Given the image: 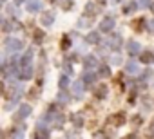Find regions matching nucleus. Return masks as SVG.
I'll list each match as a JSON object with an SVG mask.
<instances>
[{
  "mask_svg": "<svg viewBox=\"0 0 154 139\" xmlns=\"http://www.w3.org/2000/svg\"><path fill=\"white\" fill-rule=\"evenodd\" d=\"M42 121L51 123V126H60V125H62V121H63V114H62V112H58L56 105H51V107H49V110H47V114L44 116V119H42Z\"/></svg>",
  "mask_w": 154,
  "mask_h": 139,
  "instance_id": "1",
  "label": "nucleus"
},
{
  "mask_svg": "<svg viewBox=\"0 0 154 139\" xmlns=\"http://www.w3.org/2000/svg\"><path fill=\"white\" fill-rule=\"evenodd\" d=\"M4 45H6L8 51H13V52H15V51H22L24 42H22V40H17V38H8Z\"/></svg>",
  "mask_w": 154,
  "mask_h": 139,
  "instance_id": "2",
  "label": "nucleus"
},
{
  "mask_svg": "<svg viewBox=\"0 0 154 139\" xmlns=\"http://www.w3.org/2000/svg\"><path fill=\"white\" fill-rule=\"evenodd\" d=\"M82 81H84L85 87H93L96 83V72L94 71H85L84 76H82Z\"/></svg>",
  "mask_w": 154,
  "mask_h": 139,
  "instance_id": "3",
  "label": "nucleus"
},
{
  "mask_svg": "<svg viewBox=\"0 0 154 139\" xmlns=\"http://www.w3.org/2000/svg\"><path fill=\"white\" fill-rule=\"evenodd\" d=\"M29 114H31V105H22V107L18 108V112L15 114V121H22V119H26Z\"/></svg>",
  "mask_w": 154,
  "mask_h": 139,
  "instance_id": "4",
  "label": "nucleus"
},
{
  "mask_svg": "<svg viewBox=\"0 0 154 139\" xmlns=\"http://www.w3.org/2000/svg\"><path fill=\"white\" fill-rule=\"evenodd\" d=\"M109 123H111L112 126H122V125L125 123V114H123V112H118V114H112V116L109 117Z\"/></svg>",
  "mask_w": 154,
  "mask_h": 139,
  "instance_id": "5",
  "label": "nucleus"
},
{
  "mask_svg": "<svg viewBox=\"0 0 154 139\" xmlns=\"http://www.w3.org/2000/svg\"><path fill=\"white\" fill-rule=\"evenodd\" d=\"M84 65H85L87 71H94V69L98 67V58H96V56H93V54H89V56H85Z\"/></svg>",
  "mask_w": 154,
  "mask_h": 139,
  "instance_id": "6",
  "label": "nucleus"
},
{
  "mask_svg": "<svg viewBox=\"0 0 154 139\" xmlns=\"http://www.w3.org/2000/svg\"><path fill=\"white\" fill-rule=\"evenodd\" d=\"M112 27H114V18H112V16H105V18L100 22V29H102L103 33H109Z\"/></svg>",
  "mask_w": 154,
  "mask_h": 139,
  "instance_id": "7",
  "label": "nucleus"
},
{
  "mask_svg": "<svg viewBox=\"0 0 154 139\" xmlns=\"http://www.w3.org/2000/svg\"><path fill=\"white\" fill-rule=\"evenodd\" d=\"M26 7H27L29 13H38L42 9V2H40V0H27Z\"/></svg>",
  "mask_w": 154,
  "mask_h": 139,
  "instance_id": "8",
  "label": "nucleus"
},
{
  "mask_svg": "<svg viewBox=\"0 0 154 139\" xmlns=\"http://www.w3.org/2000/svg\"><path fill=\"white\" fill-rule=\"evenodd\" d=\"M107 92H109V89H107V85H103V83L96 85V89H94V96H96V99H105Z\"/></svg>",
  "mask_w": 154,
  "mask_h": 139,
  "instance_id": "9",
  "label": "nucleus"
},
{
  "mask_svg": "<svg viewBox=\"0 0 154 139\" xmlns=\"http://www.w3.org/2000/svg\"><path fill=\"white\" fill-rule=\"evenodd\" d=\"M53 20H54V15H53V11H45V13H42V16H40V24L42 25H51L53 24Z\"/></svg>",
  "mask_w": 154,
  "mask_h": 139,
  "instance_id": "10",
  "label": "nucleus"
},
{
  "mask_svg": "<svg viewBox=\"0 0 154 139\" xmlns=\"http://www.w3.org/2000/svg\"><path fill=\"white\" fill-rule=\"evenodd\" d=\"M107 43H109L111 49H120L122 47V36L120 34H112V36H109Z\"/></svg>",
  "mask_w": 154,
  "mask_h": 139,
  "instance_id": "11",
  "label": "nucleus"
},
{
  "mask_svg": "<svg viewBox=\"0 0 154 139\" xmlns=\"http://www.w3.org/2000/svg\"><path fill=\"white\" fill-rule=\"evenodd\" d=\"M84 87H85V85H84V81H82V80H80V81H76V83L72 85V96H74L76 99H80V98H82Z\"/></svg>",
  "mask_w": 154,
  "mask_h": 139,
  "instance_id": "12",
  "label": "nucleus"
},
{
  "mask_svg": "<svg viewBox=\"0 0 154 139\" xmlns=\"http://www.w3.org/2000/svg\"><path fill=\"white\" fill-rule=\"evenodd\" d=\"M18 76H20L22 80H31V78H33V67H31V65H24L22 71L18 72Z\"/></svg>",
  "mask_w": 154,
  "mask_h": 139,
  "instance_id": "13",
  "label": "nucleus"
},
{
  "mask_svg": "<svg viewBox=\"0 0 154 139\" xmlns=\"http://www.w3.org/2000/svg\"><path fill=\"white\" fill-rule=\"evenodd\" d=\"M18 29H20V24H18L17 20H8V22L4 24V31H8V33L18 31Z\"/></svg>",
  "mask_w": 154,
  "mask_h": 139,
  "instance_id": "14",
  "label": "nucleus"
},
{
  "mask_svg": "<svg viewBox=\"0 0 154 139\" xmlns=\"http://www.w3.org/2000/svg\"><path fill=\"white\" fill-rule=\"evenodd\" d=\"M127 52L131 56H138L140 54V45L138 42H127Z\"/></svg>",
  "mask_w": 154,
  "mask_h": 139,
  "instance_id": "15",
  "label": "nucleus"
},
{
  "mask_svg": "<svg viewBox=\"0 0 154 139\" xmlns=\"http://www.w3.org/2000/svg\"><path fill=\"white\" fill-rule=\"evenodd\" d=\"M35 139H49V132H47V128H44L42 125L36 128V132H35Z\"/></svg>",
  "mask_w": 154,
  "mask_h": 139,
  "instance_id": "16",
  "label": "nucleus"
},
{
  "mask_svg": "<svg viewBox=\"0 0 154 139\" xmlns=\"http://www.w3.org/2000/svg\"><path fill=\"white\" fill-rule=\"evenodd\" d=\"M140 61H143V63H152V61H154V52H150V51L141 52V54H140Z\"/></svg>",
  "mask_w": 154,
  "mask_h": 139,
  "instance_id": "17",
  "label": "nucleus"
},
{
  "mask_svg": "<svg viewBox=\"0 0 154 139\" xmlns=\"http://www.w3.org/2000/svg\"><path fill=\"white\" fill-rule=\"evenodd\" d=\"M125 71H127L129 74H136V72L140 71V67H138L136 61H127V63H125Z\"/></svg>",
  "mask_w": 154,
  "mask_h": 139,
  "instance_id": "18",
  "label": "nucleus"
},
{
  "mask_svg": "<svg viewBox=\"0 0 154 139\" xmlns=\"http://www.w3.org/2000/svg\"><path fill=\"white\" fill-rule=\"evenodd\" d=\"M85 15H87L89 18H93L94 15H98V7H96L94 4H87V6H85Z\"/></svg>",
  "mask_w": 154,
  "mask_h": 139,
  "instance_id": "19",
  "label": "nucleus"
},
{
  "mask_svg": "<svg viewBox=\"0 0 154 139\" xmlns=\"http://www.w3.org/2000/svg\"><path fill=\"white\" fill-rule=\"evenodd\" d=\"M31 60H33V51H26V54L22 56V67L24 65H31Z\"/></svg>",
  "mask_w": 154,
  "mask_h": 139,
  "instance_id": "20",
  "label": "nucleus"
},
{
  "mask_svg": "<svg viewBox=\"0 0 154 139\" xmlns=\"http://www.w3.org/2000/svg\"><path fill=\"white\" fill-rule=\"evenodd\" d=\"M85 40H87L89 43H98V42H100V34H98L96 31H93V33H89V34H87V38H85Z\"/></svg>",
  "mask_w": 154,
  "mask_h": 139,
  "instance_id": "21",
  "label": "nucleus"
},
{
  "mask_svg": "<svg viewBox=\"0 0 154 139\" xmlns=\"http://www.w3.org/2000/svg\"><path fill=\"white\" fill-rule=\"evenodd\" d=\"M136 7H138V4H134V2H129V4H125V7H123V13H125V15H131V13H134V11H136Z\"/></svg>",
  "mask_w": 154,
  "mask_h": 139,
  "instance_id": "22",
  "label": "nucleus"
},
{
  "mask_svg": "<svg viewBox=\"0 0 154 139\" xmlns=\"http://www.w3.org/2000/svg\"><path fill=\"white\" fill-rule=\"evenodd\" d=\"M111 74V69L107 67V65H102L100 69H98V76H102V78H107Z\"/></svg>",
  "mask_w": 154,
  "mask_h": 139,
  "instance_id": "23",
  "label": "nucleus"
},
{
  "mask_svg": "<svg viewBox=\"0 0 154 139\" xmlns=\"http://www.w3.org/2000/svg\"><path fill=\"white\" fill-rule=\"evenodd\" d=\"M71 119H72V123H74V126H76V128H80V126L84 125V119L80 117V114H72V117H71Z\"/></svg>",
  "mask_w": 154,
  "mask_h": 139,
  "instance_id": "24",
  "label": "nucleus"
},
{
  "mask_svg": "<svg viewBox=\"0 0 154 139\" xmlns=\"http://www.w3.org/2000/svg\"><path fill=\"white\" fill-rule=\"evenodd\" d=\"M58 99H60V103H67V101H69V94L65 92V89H60V92H58Z\"/></svg>",
  "mask_w": 154,
  "mask_h": 139,
  "instance_id": "25",
  "label": "nucleus"
},
{
  "mask_svg": "<svg viewBox=\"0 0 154 139\" xmlns=\"http://www.w3.org/2000/svg\"><path fill=\"white\" fill-rule=\"evenodd\" d=\"M143 25H145V20H143V18H140V20H134V22H132V27H134L136 31H141V29H143Z\"/></svg>",
  "mask_w": 154,
  "mask_h": 139,
  "instance_id": "26",
  "label": "nucleus"
},
{
  "mask_svg": "<svg viewBox=\"0 0 154 139\" xmlns=\"http://www.w3.org/2000/svg\"><path fill=\"white\" fill-rule=\"evenodd\" d=\"M56 2L63 7V9H69V7H72V0H56Z\"/></svg>",
  "mask_w": 154,
  "mask_h": 139,
  "instance_id": "27",
  "label": "nucleus"
},
{
  "mask_svg": "<svg viewBox=\"0 0 154 139\" xmlns=\"http://www.w3.org/2000/svg\"><path fill=\"white\" fill-rule=\"evenodd\" d=\"M11 139H24V130H13V134H11Z\"/></svg>",
  "mask_w": 154,
  "mask_h": 139,
  "instance_id": "28",
  "label": "nucleus"
},
{
  "mask_svg": "<svg viewBox=\"0 0 154 139\" xmlns=\"http://www.w3.org/2000/svg\"><path fill=\"white\" fill-rule=\"evenodd\" d=\"M44 36H45V34H44V31H36V33H35V42H36V43H42Z\"/></svg>",
  "mask_w": 154,
  "mask_h": 139,
  "instance_id": "29",
  "label": "nucleus"
},
{
  "mask_svg": "<svg viewBox=\"0 0 154 139\" xmlns=\"http://www.w3.org/2000/svg\"><path fill=\"white\" fill-rule=\"evenodd\" d=\"M67 85H69V78L67 76H62L60 78V89H67Z\"/></svg>",
  "mask_w": 154,
  "mask_h": 139,
  "instance_id": "30",
  "label": "nucleus"
},
{
  "mask_svg": "<svg viewBox=\"0 0 154 139\" xmlns=\"http://www.w3.org/2000/svg\"><path fill=\"white\" fill-rule=\"evenodd\" d=\"M138 4H140V7H149L150 0H138Z\"/></svg>",
  "mask_w": 154,
  "mask_h": 139,
  "instance_id": "31",
  "label": "nucleus"
},
{
  "mask_svg": "<svg viewBox=\"0 0 154 139\" xmlns=\"http://www.w3.org/2000/svg\"><path fill=\"white\" fill-rule=\"evenodd\" d=\"M69 45H71V40H69L67 36H63V40H62V47L65 49V47H69Z\"/></svg>",
  "mask_w": 154,
  "mask_h": 139,
  "instance_id": "32",
  "label": "nucleus"
},
{
  "mask_svg": "<svg viewBox=\"0 0 154 139\" xmlns=\"http://www.w3.org/2000/svg\"><path fill=\"white\" fill-rule=\"evenodd\" d=\"M8 13H9L11 16H15V15H17V7H15V6H9V7H8Z\"/></svg>",
  "mask_w": 154,
  "mask_h": 139,
  "instance_id": "33",
  "label": "nucleus"
},
{
  "mask_svg": "<svg viewBox=\"0 0 154 139\" xmlns=\"http://www.w3.org/2000/svg\"><path fill=\"white\" fill-rule=\"evenodd\" d=\"M123 139H138V137H136L134 134H131V135H127V137H123Z\"/></svg>",
  "mask_w": 154,
  "mask_h": 139,
  "instance_id": "34",
  "label": "nucleus"
},
{
  "mask_svg": "<svg viewBox=\"0 0 154 139\" xmlns=\"http://www.w3.org/2000/svg\"><path fill=\"white\" fill-rule=\"evenodd\" d=\"M94 139H103V135L102 134H94Z\"/></svg>",
  "mask_w": 154,
  "mask_h": 139,
  "instance_id": "35",
  "label": "nucleus"
},
{
  "mask_svg": "<svg viewBox=\"0 0 154 139\" xmlns=\"http://www.w3.org/2000/svg\"><path fill=\"white\" fill-rule=\"evenodd\" d=\"M2 63H4V56H2V54H0V65H2Z\"/></svg>",
  "mask_w": 154,
  "mask_h": 139,
  "instance_id": "36",
  "label": "nucleus"
},
{
  "mask_svg": "<svg viewBox=\"0 0 154 139\" xmlns=\"http://www.w3.org/2000/svg\"><path fill=\"white\" fill-rule=\"evenodd\" d=\"M150 29H152V31H154V20H152V22H150Z\"/></svg>",
  "mask_w": 154,
  "mask_h": 139,
  "instance_id": "37",
  "label": "nucleus"
},
{
  "mask_svg": "<svg viewBox=\"0 0 154 139\" xmlns=\"http://www.w3.org/2000/svg\"><path fill=\"white\" fill-rule=\"evenodd\" d=\"M98 2H100V4H102V6H103V4H105V0H98Z\"/></svg>",
  "mask_w": 154,
  "mask_h": 139,
  "instance_id": "38",
  "label": "nucleus"
},
{
  "mask_svg": "<svg viewBox=\"0 0 154 139\" xmlns=\"http://www.w3.org/2000/svg\"><path fill=\"white\" fill-rule=\"evenodd\" d=\"M150 9H152V13H154V4H150Z\"/></svg>",
  "mask_w": 154,
  "mask_h": 139,
  "instance_id": "39",
  "label": "nucleus"
},
{
  "mask_svg": "<svg viewBox=\"0 0 154 139\" xmlns=\"http://www.w3.org/2000/svg\"><path fill=\"white\" fill-rule=\"evenodd\" d=\"M22 2H24V0H17V4H22Z\"/></svg>",
  "mask_w": 154,
  "mask_h": 139,
  "instance_id": "40",
  "label": "nucleus"
},
{
  "mask_svg": "<svg viewBox=\"0 0 154 139\" xmlns=\"http://www.w3.org/2000/svg\"><path fill=\"white\" fill-rule=\"evenodd\" d=\"M152 130H154V121H152Z\"/></svg>",
  "mask_w": 154,
  "mask_h": 139,
  "instance_id": "41",
  "label": "nucleus"
},
{
  "mask_svg": "<svg viewBox=\"0 0 154 139\" xmlns=\"http://www.w3.org/2000/svg\"><path fill=\"white\" fill-rule=\"evenodd\" d=\"M0 2H4V0H0Z\"/></svg>",
  "mask_w": 154,
  "mask_h": 139,
  "instance_id": "42",
  "label": "nucleus"
},
{
  "mask_svg": "<svg viewBox=\"0 0 154 139\" xmlns=\"http://www.w3.org/2000/svg\"><path fill=\"white\" fill-rule=\"evenodd\" d=\"M0 6H2V2H0Z\"/></svg>",
  "mask_w": 154,
  "mask_h": 139,
  "instance_id": "43",
  "label": "nucleus"
}]
</instances>
